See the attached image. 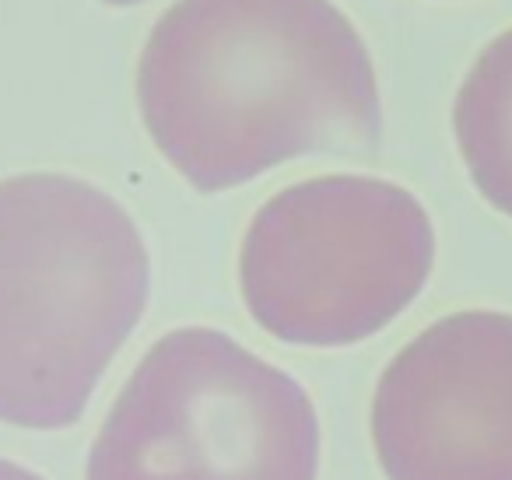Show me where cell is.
<instances>
[{
  "label": "cell",
  "mask_w": 512,
  "mask_h": 480,
  "mask_svg": "<svg viewBox=\"0 0 512 480\" xmlns=\"http://www.w3.org/2000/svg\"><path fill=\"white\" fill-rule=\"evenodd\" d=\"M0 480H43L39 473L25 470V466L18 463H8V459H0Z\"/></svg>",
  "instance_id": "7"
},
{
  "label": "cell",
  "mask_w": 512,
  "mask_h": 480,
  "mask_svg": "<svg viewBox=\"0 0 512 480\" xmlns=\"http://www.w3.org/2000/svg\"><path fill=\"white\" fill-rule=\"evenodd\" d=\"M144 127L200 193L379 144L376 71L330 0H176L137 64Z\"/></svg>",
  "instance_id": "1"
},
{
  "label": "cell",
  "mask_w": 512,
  "mask_h": 480,
  "mask_svg": "<svg viewBox=\"0 0 512 480\" xmlns=\"http://www.w3.org/2000/svg\"><path fill=\"white\" fill-rule=\"evenodd\" d=\"M320 417L271 361L207 326L172 330L116 396L88 480H316Z\"/></svg>",
  "instance_id": "3"
},
{
  "label": "cell",
  "mask_w": 512,
  "mask_h": 480,
  "mask_svg": "<svg viewBox=\"0 0 512 480\" xmlns=\"http://www.w3.org/2000/svg\"><path fill=\"white\" fill-rule=\"evenodd\" d=\"M453 130L477 193L512 218V29L491 39L470 67Z\"/></svg>",
  "instance_id": "6"
},
{
  "label": "cell",
  "mask_w": 512,
  "mask_h": 480,
  "mask_svg": "<svg viewBox=\"0 0 512 480\" xmlns=\"http://www.w3.org/2000/svg\"><path fill=\"white\" fill-rule=\"evenodd\" d=\"M435 232L404 186L320 176L274 193L239 249L249 316L302 347H348L390 326L432 274Z\"/></svg>",
  "instance_id": "4"
},
{
  "label": "cell",
  "mask_w": 512,
  "mask_h": 480,
  "mask_svg": "<svg viewBox=\"0 0 512 480\" xmlns=\"http://www.w3.org/2000/svg\"><path fill=\"white\" fill-rule=\"evenodd\" d=\"M106 4H141V0H106Z\"/></svg>",
  "instance_id": "8"
},
{
  "label": "cell",
  "mask_w": 512,
  "mask_h": 480,
  "mask_svg": "<svg viewBox=\"0 0 512 480\" xmlns=\"http://www.w3.org/2000/svg\"><path fill=\"white\" fill-rule=\"evenodd\" d=\"M144 302L148 253L109 193L57 172L0 183V421H78Z\"/></svg>",
  "instance_id": "2"
},
{
  "label": "cell",
  "mask_w": 512,
  "mask_h": 480,
  "mask_svg": "<svg viewBox=\"0 0 512 480\" xmlns=\"http://www.w3.org/2000/svg\"><path fill=\"white\" fill-rule=\"evenodd\" d=\"M372 445L390 480H512V316L456 312L386 365Z\"/></svg>",
  "instance_id": "5"
}]
</instances>
